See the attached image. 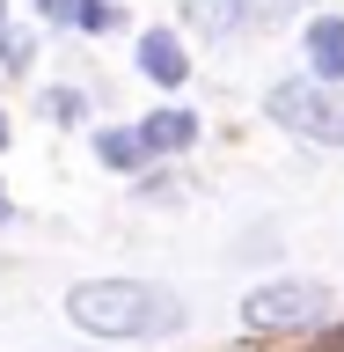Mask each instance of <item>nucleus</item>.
Wrapping results in <instances>:
<instances>
[{
  "instance_id": "nucleus-1",
  "label": "nucleus",
  "mask_w": 344,
  "mask_h": 352,
  "mask_svg": "<svg viewBox=\"0 0 344 352\" xmlns=\"http://www.w3.org/2000/svg\"><path fill=\"white\" fill-rule=\"evenodd\" d=\"M66 316L95 338H161V330L183 323V301L147 279H95V286L66 294Z\"/></svg>"
},
{
  "instance_id": "nucleus-2",
  "label": "nucleus",
  "mask_w": 344,
  "mask_h": 352,
  "mask_svg": "<svg viewBox=\"0 0 344 352\" xmlns=\"http://www.w3.org/2000/svg\"><path fill=\"white\" fill-rule=\"evenodd\" d=\"M264 110L279 118V125L308 132V140H323V147H344V96L337 88H315V81H279L264 96Z\"/></svg>"
},
{
  "instance_id": "nucleus-3",
  "label": "nucleus",
  "mask_w": 344,
  "mask_h": 352,
  "mask_svg": "<svg viewBox=\"0 0 344 352\" xmlns=\"http://www.w3.org/2000/svg\"><path fill=\"white\" fill-rule=\"evenodd\" d=\"M242 316H249V330H301V323H323L330 316V294L315 279H271V286H257L242 301Z\"/></svg>"
},
{
  "instance_id": "nucleus-4",
  "label": "nucleus",
  "mask_w": 344,
  "mask_h": 352,
  "mask_svg": "<svg viewBox=\"0 0 344 352\" xmlns=\"http://www.w3.org/2000/svg\"><path fill=\"white\" fill-rule=\"evenodd\" d=\"M132 140H139V154H176V147H191V140H198V118H191V110H154Z\"/></svg>"
},
{
  "instance_id": "nucleus-5",
  "label": "nucleus",
  "mask_w": 344,
  "mask_h": 352,
  "mask_svg": "<svg viewBox=\"0 0 344 352\" xmlns=\"http://www.w3.org/2000/svg\"><path fill=\"white\" fill-rule=\"evenodd\" d=\"M308 66H315V81H344V22L337 15L308 22Z\"/></svg>"
},
{
  "instance_id": "nucleus-6",
  "label": "nucleus",
  "mask_w": 344,
  "mask_h": 352,
  "mask_svg": "<svg viewBox=\"0 0 344 352\" xmlns=\"http://www.w3.org/2000/svg\"><path fill=\"white\" fill-rule=\"evenodd\" d=\"M139 66H147L154 81H183V74H191V59H183V44L169 37V30H147V37H139Z\"/></svg>"
},
{
  "instance_id": "nucleus-7",
  "label": "nucleus",
  "mask_w": 344,
  "mask_h": 352,
  "mask_svg": "<svg viewBox=\"0 0 344 352\" xmlns=\"http://www.w3.org/2000/svg\"><path fill=\"white\" fill-rule=\"evenodd\" d=\"M183 8H191V15L205 22V30H235V22L249 15V8H257V0H183Z\"/></svg>"
},
{
  "instance_id": "nucleus-8",
  "label": "nucleus",
  "mask_w": 344,
  "mask_h": 352,
  "mask_svg": "<svg viewBox=\"0 0 344 352\" xmlns=\"http://www.w3.org/2000/svg\"><path fill=\"white\" fill-rule=\"evenodd\" d=\"M95 147H103V162H110V169H132V162H139V140H132V132H103Z\"/></svg>"
},
{
  "instance_id": "nucleus-9",
  "label": "nucleus",
  "mask_w": 344,
  "mask_h": 352,
  "mask_svg": "<svg viewBox=\"0 0 344 352\" xmlns=\"http://www.w3.org/2000/svg\"><path fill=\"white\" fill-rule=\"evenodd\" d=\"M0 66H8V74H22V66H30V37L0 30Z\"/></svg>"
},
{
  "instance_id": "nucleus-10",
  "label": "nucleus",
  "mask_w": 344,
  "mask_h": 352,
  "mask_svg": "<svg viewBox=\"0 0 344 352\" xmlns=\"http://www.w3.org/2000/svg\"><path fill=\"white\" fill-rule=\"evenodd\" d=\"M44 110H51V118H81V96H73V88H51Z\"/></svg>"
},
{
  "instance_id": "nucleus-11",
  "label": "nucleus",
  "mask_w": 344,
  "mask_h": 352,
  "mask_svg": "<svg viewBox=\"0 0 344 352\" xmlns=\"http://www.w3.org/2000/svg\"><path fill=\"white\" fill-rule=\"evenodd\" d=\"M0 147H8V118H0Z\"/></svg>"
},
{
  "instance_id": "nucleus-12",
  "label": "nucleus",
  "mask_w": 344,
  "mask_h": 352,
  "mask_svg": "<svg viewBox=\"0 0 344 352\" xmlns=\"http://www.w3.org/2000/svg\"><path fill=\"white\" fill-rule=\"evenodd\" d=\"M0 220H8V198H0Z\"/></svg>"
},
{
  "instance_id": "nucleus-13",
  "label": "nucleus",
  "mask_w": 344,
  "mask_h": 352,
  "mask_svg": "<svg viewBox=\"0 0 344 352\" xmlns=\"http://www.w3.org/2000/svg\"><path fill=\"white\" fill-rule=\"evenodd\" d=\"M0 22H8V8H0Z\"/></svg>"
}]
</instances>
